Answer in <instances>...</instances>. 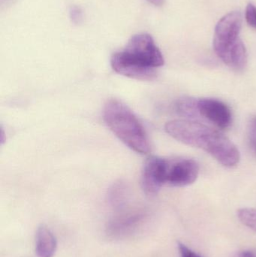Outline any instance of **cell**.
Instances as JSON below:
<instances>
[{"instance_id":"obj_11","label":"cell","mask_w":256,"mask_h":257,"mask_svg":"<svg viewBox=\"0 0 256 257\" xmlns=\"http://www.w3.org/2000/svg\"><path fill=\"white\" fill-rule=\"evenodd\" d=\"M198 99L190 97H183L178 99L175 104L177 114L188 118H197L201 117L198 106Z\"/></svg>"},{"instance_id":"obj_7","label":"cell","mask_w":256,"mask_h":257,"mask_svg":"<svg viewBox=\"0 0 256 257\" xmlns=\"http://www.w3.org/2000/svg\"><path fill=\"white\" fill-rule=\"evenodd\" d=\"M198 106L201 117L207 119L217 127L227 128L231 126V110L222 101L210 98L198 99Z\"/></svg>"},{"instance_id":"obj_1","label":"cell","mask_w":256,"mask_h":257,"mask_svg":"<svg viewBox=\"0 0 256 257\" xmlns=\"http://www.w3.org/2000/svg\"><path fill=\"white\" fill-rule=\"evenodd\" d=\"M165 131L184 145L204 150L227 167L236 166L240 155L236 145L222 133L188 120H176L165 124Z\"/></svg>"},{"instance_id":"obj_4","label":"cell","mask_w":256,"mask_h":257,"mask_svg":"<svg viewBox=\"0 0 256 257\" xmlns=\"http://www.w3.org/2000/svg\"><path fill=\"white\" fill-rule=\"evenodd\" d=\"M241 27V13L230 12L216 24L213 36L216 55L228 67L237 71L243 70L247 63L246 47L239 37Z\"/></svg>"},{"instance_id":"obj_2","label":"cell","mask_w":256,"mask_h":257,"mask_svg":"<svg viewBox=\"0 0 256 257\" xmlns=\"http://www.w3.org/2000/svg\"><path fill=\"white\" fill-rule=\"evenodd\" d=\"M164 63L160 50L147 33L132 36L126 48L111 59V67L117 73L139 81L155 79L156 69Z\"/></svg>"},{"instance_id":"obj_5","label":"cell","mask_w":256,"mask_h":257,"mask_svg":"<svg viewBox=\"0 0 256 257\" xmlns=\"http://www.w3.org/2000/svg\"><path fill=\"white\" fill-rule=\"evenodd\" d=\"M199 174V166L191 159L177 158L165 163V184L185 187L193 184Z\"/></svg>"},{"instance_id":"obj_13","label":"cell","mask_w":256,"mask_h":257,"mask_svg":"<svg viewBox=\"0 0 256 257\" xmlns=\"http://www.w3.org/2000/svg\"><path fill=\"white\" fill-rule=\"evenodd\" d=\"M245 16L248 24L254 29H256V7L252 3L248 4Z\"/></svg>"},{"instance_id":"obj_6","label":"cell","mask_w":256,"mask_h":257,"mask_svg":"<svg viewBox=\"0 0 256 257\" xmlns=\"http://www.w3.org/2000/svg\"><path fill=\"white\" fill-rule=\"evenodd\" d=\"M166 159L152 157L144 165L141 176V186L147 196H156L165 184Z\"/></svg>"},{"instance_id":"obj_12","label":"cell","mask_w":256,"mask_h":257,"mask_svg":"<svg viewBox=\"0 0 256 257\" xmlns=\"http://www.w3.org/2000/svg\"><path fill=\"white\" fill-rule=\"evenodd\" d=\"M240 221L248 227L256 232V209L242 208L237 212Z\"/></svg>"},{"instance_id":"obj_15","label":"cell","mask_w":256,"mask_h":257,"mask_svg":"<svg viewBox=\"0 0 256 257\" xmlns=\"http://www.w3.org/2000/svg\"><path fill=\"white\" fill-rule=\"evenodd\" d=\"M69 15H70L72 22H73L74 24H81V21H83L82 10L79 7H77V6L71 7L70 10H69Z\"/></svg>"},{"instance_id":"obj_8","label":"cell","mask_w":256,"mask_h":257,"mask_svg":"<svg viewBox=\"0 0 256 257\" xmlns=\"http://www.w3.org/2000/svg\"><path fill=\"white\" fill-rule=\"evenodd\" d=\"M144 217L145 216L141 211L120 214L108 223L107 232L110 236L114 238L125 236L141 226Z\"/></svg>"},{"instance_id":"obj_9","label":"cell","mask_w":256,"mask_h":257,"mask_svg":"<svg viewBox=\"0 0 256 257\" xmlns=\"http://www.w3.org/2000/svg\"><path fill=\"white\" fill-rule=\"evenodd\" d=\"M57 241L51 229L45 225L38 228L36 235V253L38 257H53L57 250Z\"/></svg>"},{"instance_id":"obj_16","label":"cell","mask_w":256,"mask_h":257,"mask_svg":"<svg viewBox=\"0 0 256 257\" xmlns=\"http://www.w3.org/2000/svg\"><path fill=\"white\" fill-rule=\"evenodd\" d=\"M178 247L181 257H201L198 256L195 252L191 250L190 249L188 248L186 245L182 244V243H179Z\"/></svg>"},{"instance_id":"obj_17","label":"cell","mask_w":256,"mask_h":257,"mask_svg":"<svg viewBox=\"0 0 256 257\" xmlns=\"http://www.w3.org/2000/svg\"><path fill=\"white\" fill-rule=\"evenodd\" d=\"M242 257H256L252 252L246 251L244 253H243L242 254Z\"/></svg>"},{"instance_id":"obj_10","label":"cell","mask_w":256,"mask_h":257,"mask_svg":"<svg viewBox=\"0 0 256 257\" xmlns=\"http://www.w3.org/2000/svg\"><path fill=\"white\" fill-rule=\"evenodd\" d=\"M129 199V192L124 182L114 183L108 193V202L114 209L121 211L127 205Z\"/></svg>"},{"instance_id":"obj_3","label":"cell","mask_w":256,"mask_h":257,"mask_svg":"<svg viewBox=\"0 0 256 257\" xmlns=\"http://www.w3.org/2000/svg\"><path fill=\"white\" fill-rule=\"evenodd\" d=\"M103 118L114 135L135 152H150L148 136L132 110L117 99H110L104 107Z\"/></svg>"},{"instance_id":"obj_14","label":"cell","mask_w":256,"mask_h":257,"mask_svg":"<svg viewBox=\"0 0 256 257\" xmlns=\"http://www.w3.org/2000/svg\"><path fill=\"white\" fill-rule=\"evenodd\" d=\"M249 139L251 148L256 154V117H254L249 123Z\"/></svg>"}]
</instances>
